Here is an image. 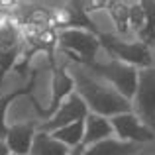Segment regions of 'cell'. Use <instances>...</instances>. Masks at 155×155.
Here are the masks:
<instances>
[{
  "label": "cell",
  "mask_w": 155,
  "mask_h": 155,
  "mask_svg": "<svg viewBox=\"0 0 155 155\" xmlns=\"http://www.w3.org/2000/svg\"><path fill=\"white\" fill-rule=\"evenodd\" d=\"M84 149H87V145H84V143H81L79 147L71 149V155H84Z\"/></svg>",
  "instance_id": "obj_19"
},
{
  "label": "cell",
  "mask_w": 155,
  "mask_h": 155,
  "mask_svg": "<svg viewBox=\"0 0 155 155\" xmlns=\"http://www.w3.org/2000/svg\"><path fill=\"white\" fill-rule=\"evenodd\" d=\"M51 136L55 137L57 141L65 143L69 149L79 147V145L84 141V120L75 122V124H69V126H65V128L55 130Z\"/></svg>",
  "instance_id": "obj_14"
},
{
  "label": "cell",
  "mask_w": 155,
  "mask_h": 155,
  "mask_svg": "<svg viewBox=\"0 0 155 155\" xmlns=\"http://www.w3.org/2000/svg\"><path fill=\"white\" fill-rule=\"evenodd\" d=\"M34 84H35V73H31V79H30V83H28V87L16 88V91L8 92V94H2V96H0V141H6V136H8L6 112H8V108H10V104L14 102L16 98H20V96H31Z\"/></svg>",
  "instance_id": "obj_12"
},
{
  "label": "cell",
  "mask_w": 155,
  "mask_h": 155,
  "mask_svg": "<svg viewBox=\"0 0 155 155\" xmlns=\"http://www.w3.org/2000/svg\"><path fill=\"white\" fill-rule=\"evenodd\" d=\"M87 69H91L92 73H96L98 77L106 79L112 88H116L124 98H128L130 102L134 100L136 96V91H137V81H140V71L132 65H126L122 61H116V59H110L108 63H91Z\"/></svg>",
  "instance_id": "obj_4"
},
{
  "label": "cell",
  "mask_w": 155,
  "mask_h": 155,
  "mask_svg": "<svg viewBox=\"0 0 155 155\" xmlns=\"http://www.w3.org/2000/svg\"><path fill=\"white\" fill-rule=\"evenodd\" d=\"M106 12L110 14L118 34H128L130 31V4L120 2V0H108L106 2Z\"/></svg>",
  "instance_id": "obj_15"
},
{
  "label": "cell",
  "mask_w": 155,
  "mask_h": 155,
  "mask_svg": "<svg viewBox=\"0 0 155 155\" xmlns=\"http://www.w3.org/2000/svg\"><path fill=\"white\" fill-rule=\"evenodd\" d=\"M130 28L136 31L137 35L143 31L145 28V10L140 2H130Z\"/></svg>",
  "instance_id": "obj_18"
},
{
  "label": "cell",
  "mask_w": 155,
  "mask_h": 155,
  "mask_svg": "<svg viewBox=\"0 0 155 155\" xmlns=\"http://www.w3.org/2000/svg\"><path fill=\"white\" fill-rule=\"evenodd\" d=\"M57 47L75 63L88 67L91 63L96 61V51L100 47V39L96 34L87 30H65L59 31Z\"/></svg>",
  "instance_id": "obj_3"
},
{
  "label": "cell",
  "mask_w": 155,
  "mask_h": 155,
  "mask_svg": "<svg viewBox=\"0 0 155 155\" xmlns=\"http://www.w3.org/2000/svg\"><path fill=\"white\" fill-rule=\"evenodd\" d=\"M141 6L145 10V28L137 38L141 43L151 45L155 43V0H141Z\"/></svg>",
  "instance_id": "obj_16"
},
{
  "label": "cell",
  "mask_w": 155,
  "mask_h": 155,
  "mask_svg": "<svg viewBox=\"0 0 155 155\" xmlns=\"http://www.w3.org/2000/svg\"><path fill=\"white\" fill-rule=\"evenodd\" d=\"M53 67V77H51V100H49V106L47 108H41L38 104V100L34 96H30V102L34 104L35 112L43 118V120H49L53 118V114L59 110V106L73 94V88H77V83L71 75L67 73V69L63 65H51Z\"/></svg>",
  "instance_id": "obj_6"
},
{
  "label": "cell",
  "mask_w": 155,
  "mask_h": 155,
  "mask_svg": "<svg viewBox=\"0 0 155 155\" xmlns=\"http://www.w3.org/2000/svg\"><path fill=\"white\" fill-rule=\"evenodd\" d=\"M110 122H112V126H114V134L120 136L122 141L143 143V141H153L155 140V132L149 130L134 112L118 114V116H114Z\"/></svg>",
  "instance_id": "obj_8"
},
{
  "label": "cell",
  "mask_w": 155,
  "mask_h": 155,
  "mask_svg": "<svg viewBox=\"0 0 155 155\" xmlns=\"http://www.w3.org/2000/svg\"><path fill=\"white\" fill-rule=\"evenodd\" d=\"M98 39H100V47H104L112 59L132 65L136 69H151L153 55L149 45H145L141 41H122L118 35L104 34V31L98 34Z\"/></svg>",
  "instance_id": "obj_2"
},
{
  "label": "cell",
  "mask_w": 155,
  "mask_h": 155,
  "mask_svg": "<svg viewBox=\"0 0 155 155\" xmlns=\"http://www.w3.org/2000/svg\"><path fill=\"white\" fill-rule=\"evenodd\" d=\"M35 122H22V124H12L8 126V136H6V145L14 155H30L31 145L35 140Z\"/></svg>",
  "instance_id": "obj_9"
},
{
  "label": "cell",
  "mask_w": 155,
  "mask_h": 155,
  "mask_svg": "<svg viewBox=\"0 0 155 155\" xmlns=\"http://www.w3.org/2000/svg\"><path fill=\"white\" fill-rule=\"evenodd\" d=\"M0 155H10V149H8L6 141H0Z\"/></svg>",
  "instance_id": "obj_20"
},
{
  "label": "cell",
  "mask_w": 155,
  "mask_h": 155,
  "mask_svg": "<svg viewBox=\"0 0 155 155\" xmlns=\"http://www.w3.org/2000/svg\"><path fill=\"white\" fill-rule=\"evenodd\" d=\"M77 92L81 94V98L87 102L88 110L92 114L98 116H118V114H128L134 112V104L128 98L120 94L116 88L104 87V84L92 81L91 77H87L84 73L77 75Z\"/></svg>",
  "instance_id": "obj_1"
},
{
  "label": "cell",
  "mask_w": 155,
  "mask_h": 155,
  "mask_svg": "<svg viewBox=\"0 0 155 155\" xmlns=\"http://www.w3.org/2000/svg\"><path fill=\"white\" fill-rule=\"evenodd\" d=\"M137 151H140V143L108 137V140H102L94 145H88L84 149V155H134Z\"/></svg>",
  "instance_id": "obj_11"
},
{
  "label": "cell",
  "mask_w": 155,
  "mask_h": 155,
  "mask_svg": "<svg viewBox=\"0 0 155 155\" xmlns=\"http://www.w3.org/2000/svg\"><path fill=\"white\" fill-rule=\"evenodd\" d=\"M20 53H22V43H18V45H0V84H2L6 73L18 65Z\"/></svg>",
  "instance_id": "obj_17"
},
{
  "label": "cell",
  "mask_w": 155,
  "mask_h": 155,
  "mask_svg": "<svg viewBox=\"0 0 155 155\" xmlns=\"http://www.w3.org/2000/svg\"><path fill=\"white\" fill-rule=\"evenodd\" d=\"M30 155H71V149H69L65 143L57 141L51 134L38 132Z\"/></svg>",
  "instance_id": "obj_13"
},
{
  "label": "cell",
  "mask_w": 155,
  "mask_h": 155,
  "mask_svg": "<svg viewBox=\"0 0 155 155\" xmlns=\"http://www.w3.org/2000/svg\"><path fill=\"white\" fill-rule=\"evenodd\" d=\"M10 155H14V153H10Z\"/></svg>",
  "instance_id": "obj_21"
},
{
  "label": "cell",
  "mask_w": 155,
  "mask_h": 155,
  "mask_svg": "<svg viewBox=\"0 0 155 155\" xmlns=\"http://www.w3.org/2000/svg\"><path fill=\"white\" fill-rule=\"evenodd\" d=\"M134 114L155 132V69H141L137 91L132 100Z\"/></svg>",
  "instance_id": "obj_5"
},
{
  "label": "cell",
  "mask_w": 155,
  "mask_h": 155,
  "mask_svg": "<svg viewBox=\"0 0 155 155\" xmlns=\"http://www.w3.org/2000/svg\"><path fill=\"white\" fill-rule=\"evenodd\" d=\"M112 134H114L112 122L106 120L104 116L88 112L87 120H84V141H83L87 147L98 143V141H102V140H108Z\"/></svg>",
  "instance_id": "obj_10"
},
{
  "label": "cell",
  "mask_w": 155,
  "mask_h": 155,
  "mask_svg": "<svg viewBox=\"0 0 155 155\" xmlns=\"http://www.w3.org/2000/svg\"><path fill=\"white\" fill-rule=\"evenodd\" d=\"M88 112H91V110H88L87 102L81 98V94H79V92H73V94L59 106V110L53 114V118L41 122L38 128H39V132L53 134L55 130L65 128V126H69V124H75V122L87 120Z\"/></svg>",
  "instance_id": "obj_7"
}]
</instances>
